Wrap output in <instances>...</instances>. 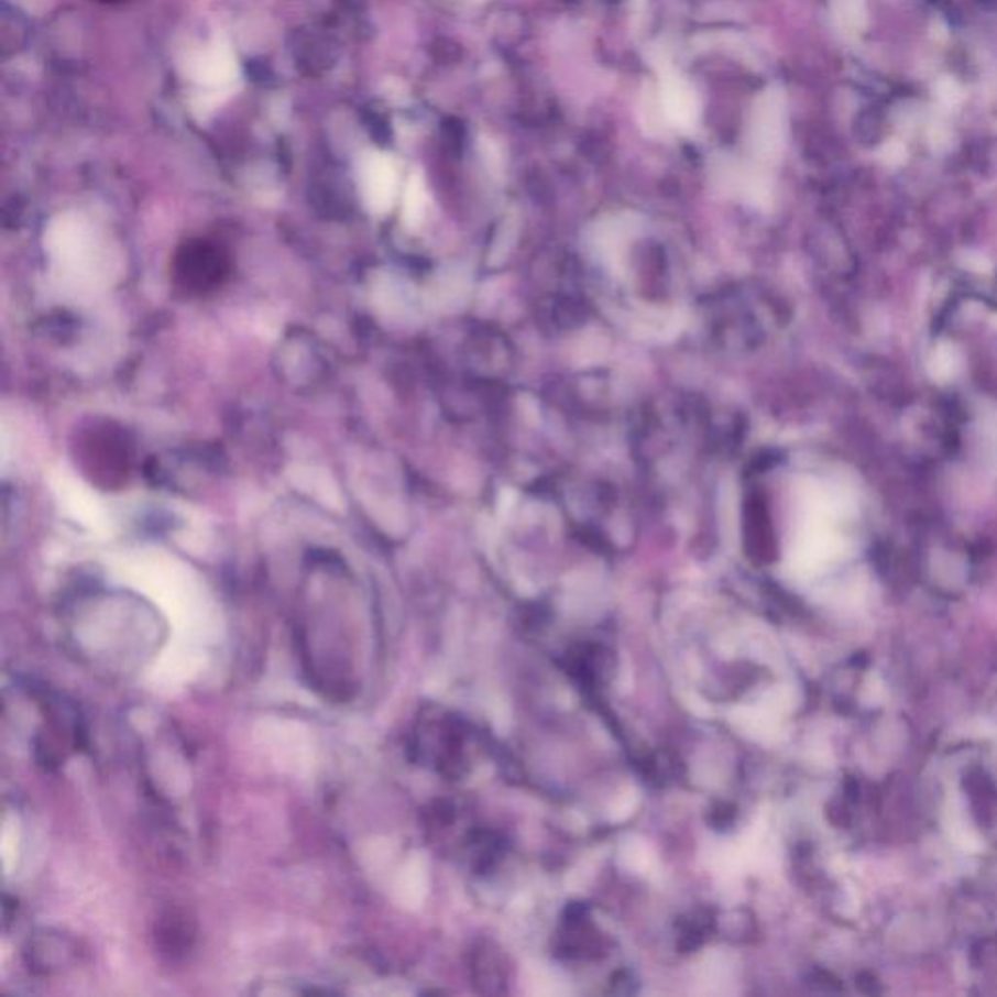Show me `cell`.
<instances>
[{"label":"cell","mask_w":997,"mask_h":997,"mask_svg":"<svg viewBox=\"0 0 997 997\" xmlns=\"http://www.w3.org/2000/svg\"><path fill=\"white\" fill-rule=\"evenodd\" d=\"M77 462L86 475L103 490L121 487L131 470L128 440L110 425L94 427L77 445Z\"/></svg>","instance_id":"obj_1"},{"label":"cell","mask_w":997,"mask_h":997,"mask_svg":"<svg viewBox=\"0 0 997 997\" xmlns=\"http://www.w3.org/2000/svg\"><path fill=\"white\" fill-rule=\"evenodd\" d=\"M195 943L194 920L184 910L172 908L156 923V945L172 961L186 956Z\"/></svg>","instance_id":"obj_6"},{"label":"cell","mask_w":997,"mask_h":997,"mask_svg":"<svg viewBox=\"0 0 997 997\" xmlns=\"http://www.w3.org/2000/svg\"><path fill=\"white\" fill-rule=\"evenodd\" d=\"M100 2H106V4H116V2H123V0H100Z\"/></svg>","instance_id":"obj_8"},{"label":"cell","mask_w":997,"mask_h":997,"mask_svg":"<svg viewBox=\"0 0 997 997\" xmlns=\"http://www.w3.org/2000/svg\"><path fill=\"white\" fill-rule=\"evenodd\" d=\"M660 108L665 118L682 131H692L700 119V100L692 86L677 73H665L660 86Z\"/></svg>","instance_id":"obj_5"},{"label":"cell","mask_w":997,"mask_h":997,"mask_svg":"<svg viewBox=\"0 0 997 997\" xmlns=\"http://www.w3.org/2000/svg\"><path fill=\"white\" fill-rule=\"evenodd\" d=\"M961 371V353L955 346L951 343H941L933 351L930 359L931 376L935 381L946 382L955 379L956 372Z\"/></svg>","instance_id":"obj_7"},{"label":"cell","mask_w":997,"mask_h":997,"mask_svg":"<svg viewBox=\"0 0 997 997\" xmlns=\"http://www.w3.org/2000/svg\"><path fill=\"white\" fill-rule=\"evenodd\" d=\"M227 271V260L217 248L209 244H189L186 254L179 255L178 277L189 291H207L220 283Z\"/></svg>","instance_id":"obj_4"},{"label":"cell","mask_w":997,"mask_h":997,"mask_svg":"<svg viewBox=\"0 0 997 997\" xmlns=\"http://www.w3.org/2000/svg\"><path fill=\"white\" fill-rule=\"evenodd\" d=\"M78 953L80 951L75 939L45 930L28 939L24 958L28 968L34 974L50 976L53 972L63 971L68 964L77 963Z\"/></svg>","instance_id":"obj_3"},{"label":"cell","mask_w":997,"mask_h":997,"mask_svg":"<svg viewBox=\"0 0 997 997\" xmlns=\"http://www.w3.org/2000/svg\"><path fill=\"white\" fill-rule=\"evenodd\" d=\"M786 141V106L776 90L760 96L748 125V146L762 161L778 158Z\"/></svg>","instance_id":"obj_2"}]
</instances>
